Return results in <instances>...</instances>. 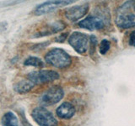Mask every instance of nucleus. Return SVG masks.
<instances>
[{"label": "nucleus", "mask_w": 135, "mask_h": 126, "mask_svg": "<svg viewBox=\"0 0 135 126\" xmlns=\"http://www.w3.org/2000/svg\"><path fill=\"white\" fill-rule=\"evenodd\" d=\"M31 115L39 126H57L56 118L45 108L38 107L34 108Z\"/></svg>", "instance_id": "nucleus-2"}, {"label": "nucleus", "mask_w": 135, "mask_h": 126, "mask_svg": "<svg viewBox=\"0 0 135 126\" xmlns=\"http://www.w3.org/2000/svg\"><path fill=\"white\" fill-rule=\"evenodd\" d=\"M45 61L57 68H66L71 64V58L66 51L62 49L55 48L51 50L45 56Z\"/></svg>", "instance_id": "nucleus-1"}, {"label": "nucleus", "mask_w": 135, "mask_h": 126, "mask_svg": "<svg viewBox=\"0 0 135 126\" xmlns=\"http://www.w3.org/2000/svg\"><path fill=\"white\" fill-rule=\"evenodd\" d=\"M128 43L131 46H134L135 47V30H133L132 33L130 34Z\"/></svg>", "instance_id": "nucleus-17"}, {"label": "nucleus", "mask_w": 135, "mask_h": 126, "mask_svg": "<svg viewBox=\"0 0 135 126\" xmlns=\"http://www.w3.org/2000/svg\"><path fill=\"white\" fill-rule=\"evenodd\" d=\"M34 86H35V84H34L31 81H30L29 79L22 80V81H20L18 83L15 84L14 87V89L15 92H18V93L23 94V93H26V92L31 91L34 87Z\"/></svg>", "instance_id": "nucleus-12"}, {"label": "nucleus", "mask_w": 135, "mask_h": 126, "mask_svg": "<svg viewBox=\"0 0 135 126\" xmlns=\"http://www.w3.org/2000/svg\"><path fill=\"white\" fill-rule=\"evenodd\" d=\"M59 78V74L52 70L36 71L27 75V79L31 81L34 84H43L55 81Z\"/></svg>", "instance_id": "nucleus-4"}, {"label": "nucleus", "mask_w": 135, "mask_h": 126, "mask_svg": "<svg viewBox=\"0 0 135 126\" xmlns=\"http://www.w3.org/2000/svg\"><path fill=\"white\" fill-rule=\"evenodd\" d=\"M65 28V24L62 23V21H57L53 24H52L51 25H49L48 28H46L45 29H43L41 32L39 33V36H43V35H49L51 34H54V33H57L62 30L63 29Z\"/></svg>", "instance_id": "nucleus-11"}, {"label": "nucleus", "mask_w": 135, "mask_h": 126, "mask_svg": "<svg viewBox=\"0 0 135 126\" xmlns=\"http://www.w3.org/2000/svg\"><path fill=\"white\" fill-rule=\"evenodd\" d=\"M25 66H31L34 67H38V68H41L44 66V63L40 58L35 57V56H31L27 58L24 62Z\"/></svg>", "instance_id": "nucleus-14"}, {"label": "nucleus", "mask_w": 135, "mask_h": 126, "mask_svg": "<svg viewBox=\"0 0 135 126\" xmlns=\"http://www.w3.org/2000/svg\"><path fill=\"white\" fill-rule=\"evenodd\" d=\"M75 108L70 103H62L57 109V115L61 119H70L74 116Z\"/></svg>", "instance_id": "nucleus-10"}, {"label": "nucleus", "mask_w": 135, "mask_h": 126, "mask_svg": "<svg viewBox=\"0 0 135 126\" xmlns=\"http://www.w3.org/2000/svg\"><path fill=\"white\" fill-rule=\"evenodd\" d=\"M134 11H135V5H134Z\"/></svg>", "instance_id": "nucleus-20"}, {"label": "nucleus", "mask_w": 135, "mask_h": 126, "mask_svg": "<svg viewBox=\"0 0 135 126\" xmlns=\"http://www.w3.org/2000/svg\"><path fill=\"white\" fill-rule=\"evenodd\" d=\"M3 126H19V121L16 115L12 112H8L2 118Z\"/></svg>", "instance_id": "nucleus-13"}, {"label": "nucleus", "mask_w": 135, "mask_h": 126, "mask_svg": "<svg viewBox=\"0 0 135 126\" xmlns=\"http://www.w3.org/2000/svg\"><path fill=\"white\" fill-rule=\"evenodd\" d=\"M63 96L64 92L62 88L59 86H55L51 87L41 96V103L43 105H53L57 103L63 98Z\"/></svg>", "instance_id": "nucleus-6"}, {"label": "nucleus", "mask_w": 135, "mask_h": 126, "mask_svg": "<svg viewBox=\"0 0 135 126\" xmlns=\"http://www.w3.org/2000/svg\"><path fill=\"white\" fill-rule=\"evenodd\" d=\"M74 3V1H49L40 4L35 10L36 15H42L57 9L60 6H65Z\"/></svg>", "instance_id": "nucleus-7"}, {"label": "nucleus", "mask_w": 135, "mask_h": 126, "mask_svg": "<svg viewBox=\"0 0 135 126\" xmlns=\"http://www.w3.org/2000/svg\"><path fill=\"white\" fill-rule=\"evenodd\" d=\"M67 35H68V34H62V35H61L60 36H58V37L57 38L56 40H57V42H62L63 40H64L66 39Z\"/></svg>", "instance_id": "nucleus-18"}, {"label": "nucleus", "mask_w": 135, "mask_h": 126, "mask_svg": "<svg viewBox=\"0 0 135 126\" xmlns=\"http://www.w3.org/2000/svg\"><path fill=\"white\" fill-rule=\"evenodd\" d=\"M69 45L79 54L86 52L89 46V37L85 34L74 32L69 39Z\"/></svg>", "instance_id": "nucleus-5"}, {"label": "nucleus", "mask_w": 135, "mask_h": 126, "mask_svg": "<svg viewBox=\"0 0 135 126\" xmlns=\"http://www.w3.org/2000/svg\"><path fill=\"white\" fill-rule=\"evenodd\" d=\"M97 45V39L95 35H91L90 38V55L95 54V47Z\"/></svg>", "instance_id": "nucleus-16"}, {"label": "nucleus", "mask_w": 135, "mask_h": 126, "mask_svg": "<svg viewBox=\"0 0 135 126\" xmlns=\"http://www.w3.org/2000/svg\"><path fill=\"white\" fill-rule=\"evenodd\" d=\"M104 21L99 17L96 16H89L84 19L79 21V26L80 28L86 29L88 30H96V29H100L104 27Z\"/></svg>", "instance_id": "nucleus-9"}, {"label": "nucleus", "mask_w": 135, "mask_h": 126, "mask_svg": "<svg viewBox=\"0 0 135 126\" xmlns=\"http://www.w3.org/2000/svg\"><path fill=\"white\" fill-rule=\"evenodd\" d=\"M133 3L134 2H128L120 8L119 14L116 18V24L119 28L128 29L135 26V14L128 13L129 6Z\"/></svg>", "instance_id": "nucleus-3"}, {"label": "nucleus", "mask_w": 135, "mask_h": 126, "mask_svg": "<svg viewBox=\"0 0 135 126\" xmlns=\"http://www.w3.org/2000/svg\"><path fill=\"white\" fill-rule=\"evenodd\" d=\"M22 126H32V125H31V124H30L28 121L24 120V121H23V123H22Z\"/></svg>", "instance_id": "nucleus-19"}, {"label": "nucleus", "mask_w": 135, "mask_h": 126, "mask_svg": "<svg viewBox=\"0 0 135 126\" xmlns=\"http://www.w3.org/2000/svg\"><path fill=\"white\" fill-rule=\"evenodd\" d=\"M110 49V42L107 40H103L101 41V43L100 45V53L101 55H105L107 54V52Z\"/></svg>", "instance_id": "nucleus-15"}, {"label": "nucleus", "mask_w": 135, "mask_h": 126, "mask_svg": "<svg viewBox=\"0 0 135 126\" xmlns=\"http://www.w3.org/2000/svg\"><path fill=\"white\" fill-rule=\"evenodd\" d=\"M89 8H90V6H89L88 3L69 8L65 11V16L68 19H69L72 22H74V21H77L78 19H81L83 16L87 14L89 11Z\"/></svg>", "instance_id": "nucleus-8"}]
</instances>
